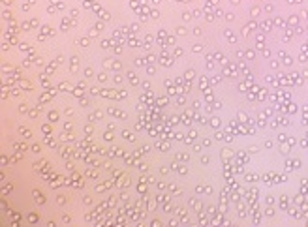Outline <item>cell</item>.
<instances>
[{
    "instance_id": "obj_1",
    "label": "cell",
    "mask_w": 308,
    "mask_h": 227,
    "mask_svg": "<svg viewBox=\"0 0 308 227\" xmlns=\"http://www.w3.org/2000/svg\"><path fill=\"white\" fill-rule=\"evenodd\" d=\"M32 197H34V201L40 203V205H43V203H45V197H43V193H42V191H38V189H34V191H32Z\"/></svg>"
},
{
    "instance_id": "obj_2",
    "label": "cell",
    "mask_w": 308,
    "mask_h": 227,
    "mask_svg": "<svg viewBox=\"0 0 308 227\" xmlns=\"http://www.w3.org/2000/svg\"><path fill=\"white\" fill-rule=\"evenodd\" d=\"M122 139H126V141L133 143V141H135V135L132 133V131H128V130H122Z\"/></svg>"
},
{
    "instance_id": "obj_3",
    "label": "cell",
    "mask_w": 308,
    "mask_h": 227,
    "mask_svg": "<svg viewBox=\"0 0 308 227\" xmlns=\"http://www.w3.org/2000/svg\"><path fill=\"white\" fill-rule=\"evenodd\" d=\"M88 120H90V122H98V120H101V113H100V111H94V113H90V114H88Z\"/></svg>"
},
{
    "instance_id": "obj_4",
    "label": "cell",
    "mask_w": 308,
    "mask_h": 227,
    "mask_svg": "<svg viewBox=\"0 0 308 227\" xmlns=\"http://www.w3.org/2000/svg\"><path fill=\"white\" fill-rule=\"evenodd\" d=\"M47 120H49L51 124L56 122V120H58V113H56V111H49V113H47Z\"/></svg>"
},
{
    "instance_id": "obj_5",
    "label": "cell",
    "mask_w": 308,
    "mask_h": 227,
    "mask_svg": "<svg viewBox=\"0 0 308 227\" xmlns=\"http://www.w3.org/2000/svg\"><path fill=\"white\" fill-rule=\"evenodd\" d=\"M128 79H130V83L133 84V86H137V84H139V79H137V75H135L133 72H128Z\"/></svg>"
},
{
    "instance_id": "obj_6",
    "label": "cell",
    "mask_w": 308,
    "mask_h": 227,
    "mask_svg": "<svg viewBox=\"0 0 308 227\" xmlns=\"http://www.w3.org/2000/svg\"><path fill=\"white\" fill-rule=\"evenodd\" d=\"M77 64H79V56H72V58H70V66H72V72H77Z\"/></svg>"
},
{
    "instance_id": "obj_7",
    "label": "cell",
    "mask_w": 308,
    "mask_h": 227,
    "mask_svg": "<svg viewBox=\"0 0 308 227\" xmlns=\"http://www.w3.org/2000/svg\"><path fill=\"white\" fill-rule=\"evenodd\" d=\"M19 133H21V135H23V137H25V139H30V137H32V133H30V130H26V128H23V126L19 128Z\"/></svg>"
},
{
    "instance_id": "obj_8",
    "label": "cell",
    "mask_w": 308,
    "mask_h": 227,
    "mask_svg": "<svg viewBox=\"0 0 308 227\" xmlns=\"http://www.w3.org/2000/svg\"><path fill=\"white\" fill-rule=\"evenodd\" d=\"M13 148H15L17 154H21V152H25V150H26V147H25V145H21V143H15V145H13Z\"/></svg>"
},
{
    "instance_id": "obj_9",
    "label": "cell",
    "mask_w": 308,
    "mask_h": 227,
    "mask_svg": "<svg viewBox=\"0 0 308 227\" xmlns=\"http://www.w3.org/2000/svg\"><path fill=\"white\" fill-rule=\"evenodd\" d=\"M75 43L81 47H88V38H79V39H75Z\"/></svg>"
},
{
    "instance_id": "obj_10",
    "label": "cell",
    "mask_w": 308,
    "mask_h": 227,
    "mask_svg": "<svg viewBox=\"0 0 308 227\" xmlns=\"http://www.w3.org/2000/svg\"><path fill=\"white\" fill-rule=\"evenodd\" d=\"M120 68H122V64H120V60H113V64H111V70H113V72H118Z\"/></svg>"
},
{
    "instance_id": "obj_11",
    "label": "cell",
    "mask_w": 308,
    "mask_h": 227,
    "mask_svg": "<svg viewBox=\"0 0 308 227\" xmlns=\"http://www.w3.org/2000/svg\"><path fill=\"white\" fill-rule=\"evenodd\" d=\"M83 73H85V77H87V79L94 77V70H92V68H85V70H83Z\"/></svg>"
},
{
    "instance_id": "obj_12",
    "label": "cell",
    "mask_w": 308,
    "mask_h": 227,
    "mask_svg": "<svg viewBox=\"0 0 308 227\" xmlns=\"http://www.w3.org/2000/svg\"><path fill=\"white\" fill-rule=\"evenodd\" d=\"M58 88H60V90H70V92H73L72 84H68V83H60V84H58Z\"/></svg>"
},
{
    "instance_id": "obj_13",
    "label": "cell",
    "mask_w": 308,
    "mask_h": 227,
    "mask_svg": "<svg viewBox=\"0 0 308 227\" xmlns=\"http://www.w3.org/2000/svg\"><path fill=\"white\" fill-rule=\"evenodd\" d=\"M70 26H72L70 19H66V17H64V19H62V30H70Z\"/></svg>"
},
{
    "instance_id": "obj_14",
    "label": "cell",
    "mask_w": 308,
    "mask_h": 227,
    "mask_svg": "<svg viewBox=\"0 0 308 227\" xmlns=\"http://www.w3.org/2000/svg\"><path fill=\"white\" fill-rule=\"evenodd\" d=\"M30 150H32V152H34V154H40V152H42V147H40V145H38V143H34V145H32V147H30Z\"/></svg>"
},
{
    "instance_id": "obj_15",
    "label": "cell",
    "mask_w": 308,
    "mask_h": 227,
    "mask_svg": "<svg viewBox=\"0 0 308 227\" xmlns=\"http://www.w3.org/2000/svg\"><path fill=\"white\" fill-rule=\"evenodd\" d=\"M133 64H135L137 68H141V66H145V64H147V60H145V58H135Z\"/></svg>"
},
{
    "instance_id": "obj_16",
    "label": "cell",
    "mask_w": 308,
    "mask_h": 227,
    "mask_svg": "<svg viewBox=\"0 0 308 227\" xmlns=\"http://www.w3.org/2000/svg\"><path fill=\"white\" fill-rule=\"evenodd\" d=\"M98 81H100V83H105V81H107V73L105 72L98 73Z\"/></svg>"
},
{
    "instance_id": "obj_17",
    "label": "cell",
    "mask_w": 308,
    "mask_h": 227,
    "mask_svg": "<svg viewBox=\"0 0 308 227\" xmlns=\"http://www.w3.org/2000/svg\"><path fill=\"white\" fill-rule=\"evenodd\" d=\"M111 131L113 130H107L105 133H103V139H105V141H113V133H111Z\"/></svg>"
},
{
    "instance_id": "obj_18",
    "label": "cell",
    "mask_w": 308,
    "mask_h": 227,
    "mask_svg": "<svg viewBox=\"0 0 308 227\" xmlns=\"http://www.w3.org/2000/svg\"><path fill=\"white\" fill-rule=\"evenodd\" d=\"M60 139H62V141H72L73 135H72V133H62V135H60Z\"/></svg>"
},
{
    "instance_id": "obj_19",
    "label": "cell",
    "mask_w": 308,
    "mask_h": 227,
    "mask_svg": "<svg viewBox=\"0 0 308 227\" xmlns=\"http://www.w3.org/2000/svg\"><path fill=\"white\" fill-rule=\"evenodd\" d=\"M56 201H58V205H66L68 199H66V195H58V197H56Z\"/></svg>"
},
{
    "instance_id": "obj_20",
    "label": "cell",
    "mask_w": 308,
    "mask_h": 227,
    "mask_svg": "<svg viewBox=\"0 0 308 227\" xmlns=\"http://www.w3.org/2000/svg\"><path fill=\"white\" fill-rule=\"evenodd\" d=\"M145 60H147V64H154V62H156V56H154V55H147Z\"/></svg>"
},
{
    "instance_id": "obj_21",
    "label": "cell",
    "mask_w": 308,
    "mask_h": 227,
    "mask_svg": "<svg viewBox=\"0 0 308 227\" xmlns=\"http://www.w3.org/2000/svg\"><path fill=\"white\" fill-rule=\"evenodd\" d=\"M79 105H81V107H87V105H88V100L81 96V98H79Z\"/></svg>"
},
{
    "instance_id": "obj_22",
    "label": "cell",
    "mask_w": 308,
    "mask_h": 227,
    "mask_svg": "<svg viewBox=\"0 0 308 227\" xmlns=\"http://www.w3.org/2000/svg\"><path fill=\"white\" fill-rule=\"evenodd\" d=\"M51 4H55L56 8H58V9H64V4L60 2V0H51Z\"/></svg>"
},
{
    "instance_id": "obj_23",
    "label": "cell",
    "mask_w": 308,
    "mask_h": 227,
    "mask_svg": "<svg viewBox=\"0 0 308 227\" xmlns=\"http://www.w3.org/2000/svg\"><path fill=\"white\" fill-rule=\"evenodd\" d=\"M122 79H124V77L120 75V73H115V75H113V81H115V83H122Z\"/></svg>"
},
{
    "instance_id": "obj_24",
    "label": "cell",
    "mask_w": 308,
    "mask_h": 227,
    "mask_svg": "<svg viewBox=\"0 0 308 227\" xmlns=\"http://www.w3.org/2000/svg\"><path fill=\"white\" fill-rule=\"evenodd\" d=\"M70 17H72V19H77V17H79V9H70Z\"/></svg>"
},
{
    "instance_id": "obj_25",
    "label": "cell",
    "mask_w": 308,
    "mask_h": 227,
    "mask_svg": "<svg viewBox=\"0 0 308 227\" xmlns=\"http://www.w3.org/2000/svg\"><path fill=\"white\" fill-rule=\"evenodd\" d=\"M126 186H130V178L122 177V182H120V188H126Z\"/></svg>"
},
{
    "instance_id": "obj_26",
    "label": "cell",
    "mask_w": 308,
    "mask_h": 227,
    "mask_svg": "<svg viewBox=\"0 0 308 227\" xmlns=\"http://www.w3.org/2000/svg\"><path fill=\"white\" fill-rule=\"evenodd\" d=\"M53 72H55V64H49V66H47V70H45V73H47V75H51Z\"/></svg>"
},
{
    "instance_id": "obj_27",
    "label": "cell",
    "mask_w": 308,
    "mask_h": 227,
    "mask_svg": "<svg viewBox=\"0 0 308 227\" xmlns=\"http://www.w3.org/2000/svg\"><path fill=\"white\" fill-rule=\"evenodd\" d=\"M83 203H85V205H92V197H90V195H85V197H83Z\"/></svg>"
},
{
    "instance_id": "obj_28",
    "label": "cell",
    "mask_w": 308,
    "mask_h": 227,
    "mask_svg": "<svg viewBox=\"0 0 308 227\" xmlns=\"http://www.w3.org/2000/svg\"><path fill=\"white\" fill-rule=\"evenodd\" d=\"M88 34H90V36H92V38H94V36H98V34H100V30H98V28H96V26H92V28H90V32H88Z\"/></svg>"
},
{
    "instance_id": "obj_29",
    "label": "cell",
    "mask_w": 308,
    "mask_h": 227,
    "mask_svg": "<svg viewBox=\"0 0 308 227\" xmlns=\"http://www.w3.org/2000/svg\"><path fill=\"white\" fill-rule=\"evenodd\" d=\"M42 130H43V133H47V135L51 133V126H49V124H43V126H42Z\"/></svg>"
},
{
    "instance_id": "obj_30",
    "label": "cell",
    "mask_w": 308,
    "mask_h": 227,
    "mask_svg": "<svg viewBox=\"0 0 308 227\" xmlns=\"http://www.w3.org/2000/svg\"><path fill=\"white\" fill-rule=\"evenodd\" d=\"M100 13H101V19H103V21H109V19H111V15L107 11H100Z\"/></svg>"
},
{
    "instance_id": "obj_31",
    "label": "cell",
    "mask_w": 308,
    "mask_h": 227,
    "mask_svg": "<svg viewBox=\"0 0 308 227\" xmlns=\"http://www.w3.org/2000/svg\"><path fill=\"white\" fill-rule=\"evenodd\" d=\"M64 131H72V122H64Z\"/></svg>"
},
{
    "instance_id": "obj_32",
    "label": "cell",
    "mask_w": 308,
    "mask_h": 227,
    "mask_svg": "<svg viewBox=\"0 0 308 227\" xmlns=\"http://www.w3.org/2000/svg\"><path fill=\"white\" fill-rule=\"evenodd\" d=\"M147 72H148V75H154V73H156V68H154V66H148Z\"/></svg>"
},
{
    "instance_id": "obj_33",
    "label": "cell",
    "mask_w": 308,
    "mask_h": 227,
    "mask_svg": "<svg viewBox=\"0 0 308 227\" xmlns=\"http://www.w3.org/2000/svg\"><path fill=\"white\" fill-rule=\"evenodd\" d=\"M55 11H56V9H55V6H53V4H51L49 8H47V13H49V15H53Z\"/></svg>"
},
{
    "instance_id": "obj_34",
    "label": "cell",
    "mask_w": 308,
    "mask_h": 227,
    "mask_svg": "<svg viewBox=\"0 0 308 227\" xmlns=\"http://www.w3.org/2000/svg\"><path fill=\"white\" fill-rule=\"evenodd\" d=\"M150 17H152V19H158V17H160V13H158L156 9H152V11H150Z\"/></svg>"
},
{
    "instance_id": "obj_35",
    "label": "cell",
    "mask_w": 308,
    "mask_h": 227,
    "mask_svg": "<svg viewBox=\"0 0 308 227\" xmlns=\"http://www.w3.org/2000/svg\"><path fill=\"white\" fill-rule=\"evenodd\" d=\"M130 30H132V32H137V30H139V25H137V23H133V25L130 26Z\"/></svg>"
},
{
    "instance_id": "obj_36",
    "label": "cell",
    "mask_w": 308,
    "mask_h": 227,
    "mask_svg": "<svg viewBox=\"0 0 308 227\" xmlns=\"http://www.w3.org/2000/svg\"><path fill=\"white\" fill-rule=\"evenodd\" d=\"M90 94H92V96H98V94H100V88H96V86L90 88Z\"/></svg>"
},
{
    "instance_id": "obj_37",
    "label": "cell",
    "mask_w": 308,
    "mask_h": 227,
    "mask_svg": "<svg viewBox=\"0 0 308 227\" xmlns=\"http://www.w3.org/2000/svg\"><path fill=\"white\" fill-rule=\"evenodd\" d=\"M19 111H21V113H26V103H25V101L19 105Z\"/></svg>"
},
{
    "instance_id": "obj_38",
    "label": "cell",
    "mask_w": 308,
    "mask_h": 227,
    "mask_svg": "<svg viewBox=\"0 0 308 227\" xmlns=\"http://www.w3.org/2000/svg\"><path fill=\"white\" fill-rule=\"evenodd\" d=\"M64 113H66L68 116H72V114H73V109H70V107H66V109H64Z\"/></svg>"
},
{
    "instance_id": "obj_39",
    "label": "cell",
    "mask_w": 308,
    "mask_h": 227,
    "mask_svg": "<svg viewBox=\"0 0 308 227\" xmlns=\"http://www.w3.org/2000/svg\"><path fill=\"white\" fill-rule=\"evenodd\" d=\"M62 222H64V223H70V222H72V218H70V216H66V214H64V216H62Z\"/></svg>"
},
{
    "instance_id": "obj_40",
    "label": "cell",
    "mask_w": 308,
    "mask_h": 227,
    "mask_svg": "<svg viewBox=\"0 0 308 227\" xmlns=\"http://www.w3.org/2000/svg\"><path fill=\"white\" fill-rule=\"evenodd\" d=\"M148 150H150V147H148V145H143V147H141V152H143V154H145V152H148Z\"/></svg>"
},
{
    "instance_id": "obj_41",
    "label": "cell",
    "mask_w": 308,
    "mask_h": 227,
    "mask_svg": "<svg viewBox=\"0 0 308 227\" xmlns=\"http://www.w3.org/2000/svg\"><path fill=\"white\" fill-rule=\"evenodd\" d=\"M143 88H145V90H150V83H148V81H145V83H143Z\"/></svg>"
},
{
    "instance_id": "obj_42",
    "label": "cell",
    "mask_w": 308,
    "mask_h": 227,
    "mask_svg": "<svg viewBox=\"0 0 308 227\" xmlns=\"http://www.w3.org/2000/svg\"><path fill=\"white\" fill-rule=\"evenodd\" d=\"M147 182H148V184H154V182H156V178H154V177H147Z\"/></svg>"
},
{
    "instance_id": "obj_43",
    "label": "cell",
    "mask_w": 308,
    "mask_h": 227,
    "mask_svg": "<svg viewBox=\"0 0 308 227\" xmlns=\"http://www.w3.org/2000/svg\"><path fill=\"white\" fill-rule=\"evenodd\" d=\"M62 62H64V56L58 55V56H56V64H62Z\"/></svg>"
},
{
    "instance_id": "obj_44",
    "label": "cell",
    "mask_w": 308,
    "mask_h": 227,
    "mask_svg": "<svg viewBox=\"0 0 308 227\" xmlns=\"http://www.w3.org/2000/svg\"><path fill=\"white\" fill-rule=\"evenodd\" d=\"M177 32H178V34H186V28H184V26H178Z\"/></svg>"
},
{
    "instance_id": "obj_45",
    "label": "cell",
    "mask_w": 308,
    "mask_h": 227,
    "mask_svg": "<svg viewBox=\"0 0 308 227\" xmlns=\"http://www.w3.org/2000/svg\"><path fill=\"white\" fill-rule=\"evenodd\" d=\"M154 206H156V203L150 201V203H148V210H154Z\"/></svg>"
},
{
    "instance_id": "obj_46",
    "label": "cell",
    "mask_w": 308,
    "mask_h": 227,
    "mask_svg": "<svg viewBox=\"0 0 308 227\" xmlns=\"http://www.w3.org/2000/svg\"><path fill=\"white\" fill-rule=\"evenodd\" d=\"M115 53H117V55H118V53H122V47H120V45H115Z\"/></svg>"
},
{
    "instance_id": "obj_47",
    "label": "cell",
    "mask_w": 308,
    "mask_h": 227,
    "mask_svg": "<svg viewBox=\"0 0 308 227\" xmlns=\"http://www.w3.org/2000/svg\"><path fill=\"white\" fill-rule=\"evenodd\" d=\"M85 131H87V135H90V133H92V126H87V128H85Z\"/></svg>"
},
{
    "instance_id": "obj_48",
    "label": "cell",
    "mask_w": 308,
    "mask_h": 227,
    "mask_svg": "<svg viewBox=\"0 0 308 227\" xmlns=\"http://www.w3.org/2000/svg\"><path fill=\"white\" fill-rule=\"evenodd\" d=\"M150 225H152V227H158V225H160V222H158V220H152Z\"/></svg>"
},
{
    "instance_id": "obj_49",
    "label": "cell",
    "mask_w": 308,
    "mask_h": 227,
    "mask_svg": "<svg viewBox=\"0 0 308 227\" xmlns=\"http://www.w3.org/2000/svg\"><path fill=\"white\" fill-rule=\"evenodd\" d=\"M4 19H11V11H4Z\"/></svg>"
},
{
    "instance_id": "obj_50",
    "label": "cell",
    "mask_w": 308,
    "mask_h": 227,
    "mask_svg": "<svg viewBox=\"0 0 308 227\" xmlns=\"http://www.w3.org/2000/svg\"><path fill=\"white\" fill-rule=\"evenodd\" d=\"M94 26H96V28L100 30V32H101V30H103V25H101V23H96V25H94Z\"/></svg>"
},
{
    "instance_id": "obj_51",
    "label": "cell",
    "mask_w": 308,
    "mask_h": 227,
    "mask_svg": "<svg viewBox=\"0 0 308 227\" xmlns=\"http://www.w3.org/2000/svg\"><path fill=\"white\" fill-rule=\"evenodd\" d=\"M182 19H184V21H188V19H190V13H188V11L182 13Z\"/></svg>"
},
{
    "instance_id": "obj_52",
    "label": "cell",
    "mask_w": 308,
    "mask_h": 227,
    "mask_svg": "<svg viewBox=\"0 0 308 227\" xmlns=\"http://www.w3.org/2000/svg\"><path fill=\"white\" fill-rule=\"evenodd\" d=\"M36 220H38V216H36V214H30V222L34 223V222H36Z\"/></svg>"
},
{
    "instance_id": "obj_53",
    "label": "cell",
    "mask_w": 308,
    "mask_h": 227,
    "mask_svg": "<svg viewBox=\"0 0 308 227\" xmlns=\"http://www.w3.org/2000/svg\"><path fill=\"white\" fill-rule=\"evenodd\" d=\"M4 4H8V6H9V4H11V0H4Z\"/></svg>"
},
{
    "instance_id": "obj_54",
    "label": "cell",
    "mask_w": 308,
    "mask_h": 227,
    "mask_svg": "<svg viewBox=\"0 0 308 227\" xmlns=\"http://www.w3.org/2000/svg\"><path fill=\"white\" fill-rule=\"evenodd\" d=\"M28 4H36V0H28Z\"/></svg>"
},
{
    "instance_id": "obj_55",
    "label": "cell",
    "mask_w": 308,
    "mask_h": 227,
    "mask_svg": "<svg viewBox=\"0 0 308 227\" xmlns=\"http://www.w3.org/2000/svg\"><path fill=\"white\" fill-rule=\"evenodd\" d=\"M88 2H94V0H88Z\"/></svg>"
}]
</instances>
